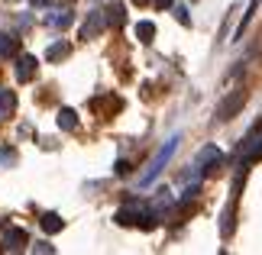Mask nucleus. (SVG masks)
<instances>
[{"mask_svg": "<svg viewBox=\"0 0 262 255\" xmlns=\"http://www.w3.org/2000/svg\"><path fill=\"white\" fill-rule=\"evenodd\" d=\"M178 142H181L178 136H175V139H168V142H165V146H162V149H159V152H156V155H152V161H149V168H146V175H143V184H152V181H156L159 175H162V168L168 165V158H172V155H175V149H178Z\"/></svg>", "mask_w": 262, "mask_h": 255, "instance_id": "obj_1", "label": "nucleus"}, {"mask_svg": "<svg viewBox=\"0 0 262 255\" xmlns=\"http://www.w3.org/2000/svg\"><path fill=\"white\" fill-rule=\"evenodd\" d=\"M246 87H236V90H230V94L217 104V120L220 123H227V120H233L239 110H243V104H246Z\"/></svg>", "mask_w": 262, "mask_h": 255, "instance_id": "obj_2", "label": "nucleus"}, {"mask_svg": "<svg viewBox=\"0 0 262 255\" xmlns=\"http://www.w3.org/2000/svg\"><path fill=\"white\" fill-rule=\"evenodd\" d=\"M220 165H224V152H220L217 146H207L198 155V168H201V175H204V178H214L217 171H220Z\"/></svg>", "mask_w": 262, "mask_h": 255, "instance_id": "obj_3", "label": "nucleus"}, {"mask_svg": "<svg viewBox=\"0 0 262 255\" xmlns=\"http://www.w3.org/2000/svg\"><path fill=\"white\" fill-rule=\"evenodd\" d=\"M243 158L246 161H259L262 158V123L249 132V139H246V146H243Z\"/></svg>", "mask_w": 262, "mask_h": 255, "instance_id": "obj_4", "label": "nucleus"}, {"mask_svg": "<svg viewBox=\"0 0 262 255\" xmlns=\"http://www.w3.org/2000/svg\"><path fill=\"white\" fill-rule=\"evenodd\" d=\"M36 68H39V62H36V55H29V52H23V55L16 58V78L23 81V84H26V81H33V78H36Z\"/></svg>", "mask_w": 262, "mask_h": 255, "instance_id": "obj_5", "label": "nucleus"}, {"mask_svg": "<svg viewBox=\"0 0 262 255\" xmlns=\"http://www.w3.org/2000/svg\"><path fill=\"white\" fill-rule=\"evenodd\" d=\"M4 242H7V249H10V252H19V249H26L29 236H26V229L10 226V229H7V236H4Z\"/></svg>", "mask_w": 262, "mask_h": 255, "instance_id": "obj_6", "label": "nucleus"}, {"mask_svg": "<svg viewBox=\"0 0 262 255\" xmlns=\"http://www.w3.org/2000/svg\"><path fill=\"white\" fill-rule=\"evenodd\" d=\"M107 23H104V16L100 13H88V23L81 26V39H94V36H100V29H104Z\"/></svg>", "mask_w": 262, "mask_h": 255, "instance_id": "obj_7", "label": "nucleus"}, {"mask_svg": "<svg viewBox=\"0 0 262 255\" xmlns=\"http://www.w3.org/2000/svg\"><path fill=\"white\" fill-rule=\"evenodd\" d=\"M104 13H107V16H104V23H107V26H114V29H120V26H123V19H126L123 4H110Z\"/></svg>", "mask_w": 262, "mask_h": 255, "instance_id": "obj_8", "label": "nucleus"}, {"mask_svg": "<svg viewBox=\"0 0 262 255\" xmlns=\"http://www.w3.org/2000/svg\"><path fill=\"white\" fill-rule=\"evenodd\" d=\"M16 110V94L13 90H0V120H7Z\"/></svg>", "mask_w": 262, "mask_h": 255, "instance_id": "obj_9", "label": "nucleus"}, {"mask_svg": "<svg viewBox=\"0 0 262 255\" xmlns=\"http://www.w3.org/2000/svg\"><path fill=\"white\" fill-rule=\"evenodd\" d=\"M68 55H72V45L68 42H55V45H49V52H46L49 62H62V58H68Z\"/></svg>", "mask_w": 262, "mask_h": 255, "instance_id": "obj_10", "label": "nucleus"}, {"mask_svg": "<svg viewBox=\"0 0 262 255\" xmlns=\"http://www.w3.org/2000/svg\"><path fill=\"white\" fill-rule=\"evenodd\" d=\"M136 39H139V42H152V39H156V23H149V19L136 23Z\"/></svg>", "mask_w": 262, "mask_h": 255, "instance_id": "obj_11", "label": "nucleus"}, {"mask_svg": "<svg viewBox=\"0 0 262 255\" xmlns=\"http://www.w3.org/2000/svg\"><path fill=\"white\" fill-rule=\"evenodd\" d=\"M58 129H78V113L75 110H58Z\"/></svg>", "mask_w": 262, "mask_h": 255, "instance_id": "obj_12", "label": "nucleus"}, {"mask_svg": "<svg viewBox=\"0 0 262 255\" xmlns=\"http://www.w3.org/2000/svg\"><path fill=\"white\" fill-rule=\"evenodd\" d=\"M233 220H236V207L230 203L224 210V223H220V233H224V236H233Z\"/></svg>", "mask_w": 262, "mask_h": 255, "instance_id": "obj_13", "label": "nucleus"}, {"mask_svg": "<svg viewBox=\"0 0 262 255\" xmlns=\"http://www.w3.org/2000/svg\"><path fill=\"white\" fill-rule=\"evenodd\" d=\"M0 52H4L7 58L19 52V39L16 36H0Z\"/></svg>", "mask_w": 262, "mask_h": 255, "instance_id": "obj_14", "label": "nucleus"}, {"mask_svg": "<svg viewBox=\"0 0 262 255\" xmlns=\"http://www.w3.org/2000/svg\"><path fill=\"white\" fill-rule=\"evenodd\" d=\"M42 229L46 233H58L62 229V217H58V213H42Z\"/></svg>", "mask_w": 262, "mask_h": 255, "instance_id": "obj_15", "label": "nucleus"}, {"mask_svg": "<svg viewBox=\"0 0 262 255\" xmlns=\"http://www.w3.org/2000/svg\"><path fill=\"white\" fill-rule=\"evenodd\" d=\"M68 23H72V13H62V16H55V19H52V26H58V29H65Z\"/></svg>", "mask_w": 262, "mask_h": 255, "instance_id": "obj_16", "label": "nucleus"}, {"mask_svg": "<svg viewBox=\"0 0 262 255\" xmlns=\"http://www.w3.org/2000/svg\"><path fill=\"white\" fill-rule=\"evenodd\" d=\"M0 161H4V165L7 161H16V152L13 149H0Z\"/></svg>", "mask_w": 262, "mask_h": 255, "instance_id": "obj_17", "label": "nucleus"}, {"mask_svg": "<svg viewBox=\"0 0 262 255\" xmlns=\"http://www.w3.org/2000/svg\"><path fill=\"white\" fill-rule=\"evenodd\" d=\"M117 175H129V161H117Z\"/></svg>", "mask_w": 262, "mask_h": 255, "instance_id": "obj_18", "label": "nucleus"}, {"mask_svg": "<svg viewBox=\"0 0 262 255\" xmlns=\"http://www.w3.org/2000/svg\"><path fill=\"white\" fill-rule=\"evenodd\" d=\"M36 252H55V249L49 246V242H36Z\"/></svg>", "mask_w": 262, "mask_h": 255, "instance_id": "obj_19", "label": "nucleus"}, {"mask_svg": "<svg viewBox=\"0 0 262 255\" xmlns=\"http://www.w3.org/2000/svg\"><path fill=\"white\" fill-rule=\"evenodd\" d=\"M156 7H162V10L165 7H175V0H156Z\"/></svg>", "mask_w": 262, "mask_h": 255, "instance_id": "obj_20", "label": "nucleus"}, {"mask_svg": "<svg viewBox=\"0 0 262 255\" xmlns=\"http://www.w3.org/2000/svg\"><path fill=\"white\" fill-rule=\"evenodd\" d=\"M29 4H33V7H46L49 0H29Z\"/></svg>", "mask_w": 262, "mask_h": 255, "instance_id": "obj_21", "label": "nucleus"}, {"mask_svg": "<svg viewBox=\"0 0 262 255\" xmlns=\"http://www.w3.org/2000/svg\"><path fill=\"white\" fill-rule=\"evenodd\" d=\"M133 4H139V7H143V4H149V0H133Z\"/></svg>", "mask_w": 262, "mask_h": 255, "instance_id": "obj_22", "label": "nucleus"}]
</instances>
